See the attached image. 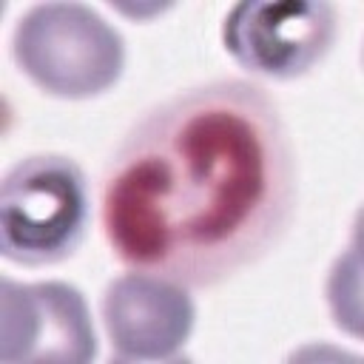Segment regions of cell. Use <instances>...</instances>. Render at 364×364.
<instances>
[{"label":"cell","mask_w":364,"mask_h":364,"mask_svg":"<svg viewBox=\"0 0 364 364\" xmlns=\"http://www.w3.org/2000/svg\"><path fill=\"white\" fill-rule=\"evenodd\" d=\"M100 182L114 256L205 290L279 247L296 216L299 159L273 94L219 77L145 108Z\"/></svg>","instance_id":"cell-1"},{"label":"cell","mask_w":364,"mask_h":364,"mask_svg":"<svg viewBox=\"0 0 364 364\" xmlns=\"http://www.w3.org/2000/svg\"><path fill=\"white\" fill-rule=\"evenodd\" d=\"M91 222L88 176L65 154L17 159L0 188V250L23 267L60 264L77 253Z\"/></svg>","instance_id":"cell-2"},{"label":"cell","mask_w":364,"mask_h":364,"mask_svg":"<svg viewBox=\"0 0 364 364\" xmlns=\"http://www.w3.org/2000/svg\"><path fill=\"white\" fill-rule=\"evenodd\" d=\"M11 57L40 91L88 100L122 77L125 40L85 3H37L14 23Z\"/></svg>","instance_id":"cell-3"},{"label":"cell","mask_w":364,"mask_h":364,"mask_svg":"<svg viewBox=\"0 0 364 364\" xmlns=\"http://www.w3.org/2000/svg\"><path fill=\"white\" fill-rule=\"evenodd\" d=\"M338 31L333 3H267L242 0L222 23V46L250 74L296 80L330 54Z\"/></svg>","instance_id":"cell-4"},{"label":"cell","mask_w":364,"mask_h":364,"mask_svg":"<svg viewBox=\"0 0 364 364\" xmlns=\"http://www.w3.org/2000/svg\"><path fill=\"white\" fill-rule=\"evenodd\" d=\"M100 316L117 358L162 361L188 344L196 307L185 284L131 267L105 284Z\"/></svg>","instance_id":"cell-5"},{"label":"cell","mask_w":364,"mask_h":364,"mask_svg":"<svg viewBox=\"0 0 364 364\" xmlns=\"http://www.w3.org/2000/svg\"><path fill=\"white\" fill-rule=\"evenodd\" d=\"M97 336L82 293L65 282L3 279L6 361H91Z\"/></svg>","instance_id":"cell-6"}]
</instances>
